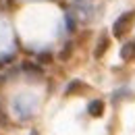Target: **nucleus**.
<instances>
[{"mask_svg": "<svg viewBox=\"0 0 135 135\" xmlns=\"http://www.w3.org/2000/svg\"><path fill=\"white\" fill-rule=\"evenodd\" d=\"M133 17H135V13L131 11V13L120 15V17L114 21V25H112V33H114V37H123V35L129 31V27H131V23H133Z\"/></svg>", "mask_w": 135, "mask_h": 135, "instance_id": "obj_1", "label": "nucleus"}, {"mask_svg": "<svg viewBox=\"0 0 135 135\" xmlns=\"http://www.w3.org/2000/svg\"><path fill=\"white\" fill-rule=\"evenodd\" d=\"M15 112H17L21 118H31V114H33V106L35 102L29 98V100H25V96H21V98H17L15 100Z\"/></svg>", "mask_w": 135, "mask_h": 135, "instance_id": "obj_2", "label": "nucleus"}, {"mask_svg": "<svg viewBox=\"0 0 135 135\" xmlns=\"http://www.w3.org/2000/svg\"><path fill=\"white\" fill-rule=\"evenodd\" d=\"M87 112L91 114V117H102L104 114V102L102 100H91L89 102V106H87Z\"/></svg>", "mask_w": 135, "mask_h": 135, "instance_id": "obj_3", "label": "nucleus"}, {"mask_svg": "<svg viewBox=\"0 0 135 135\" xmlns=\"http://www.w3.org/2000/svg\"><path fill=\"white\" fill-rule=\"evenodd\" d=\"M108 46H110L108 35H102L100 42H98V46H96V50H94V56H96V58H102V56H104V52L108 50Z\"/></svg>", "mask_w": 135, "mask_h": 135, "instance_id": "obj_4", "label": "nucleus"}, {"mask_svg": "<svg viewBox=\"0 0 135 135\" xmlns=\"http://www.w3.org/2000/svg\"><path fill=\"white\" fill-rule=\"evenodd\" d=\"M23 73H27L31 77H42V69L35 67L33 62H23Z\"/></svg>", "mask_w": 135, "mask_h": 135, "instance_id": "obj_5", "label": "nucleus"}, {"mask_svg": "<svg viewBox=\"0 0 135 135\" xmlns=\"http://www.w3.org/2000/svg\"><path fill=\"white\" fill-rule=\"evenodd\" d=\"M120 56H123V60H129V58H133V56H135V42L125 44V46H123V50H120Z\"/></svg>", "mask_w": 135, "mask_h": 135, "instance_id": "obj_6", "label": "nucleus"}, {"mask_svg": "<svg viewBox=\"0 0 135 135\" xmlns=\"http://www.w3.org/2000/svg\"><path fill=\"white\" fill-rule=\"evenodd\" d=\"M67 27H69V31H75V27H77V21L73 17V13H67Z\"/></svg>", "mask_w": 135, "mask_h": 135, "instance_id": "obj_7", "label": "nucleus"}, {"mask_svg": "<svg viewBox=\"0 0 135 135\" xmlns=\"http://www.w3.org/2000/svg\"><path fill=\"white\" fill-rule=\"evenodd\" d=\"M50 60H52V54H50V52H44V54L37 56V62H40V65H48Z\"/></svg>", "mask_w": 135, "mask_h": 135, "instance_id": "obj_8", "label": "nucleus"}, {"mask_svg": "<svg viewBox=\"0 0 135 135\" xmlns=\"http://www.w3.org/2000/svg\"><path fill=\"white\" fill-rule=\"evenodd\" d=\"M79 87H81V81H73V83L67 87V94H73V91H75V89H79Z\"/></svg>", "mask_w": 135, "mask_h": 135, "instance_id": "obj_9", "label": "nucleus"}, {"mask_svg": "<svg viewBox=\"0 0 135 135\" xmlns=\"http://www.w3.org/2000/svg\"><path fill=\"white\" fill-rule=\"evenodd\" d=\"M71 48H73V46H71V44H67V46H65V50H62V54H60V58H69V54H71Z\"/></svg>", "mask_w": 135, "mask_h": 135, "instance_id": "obj_10", "label": "nucleus"}, {"mask_svg": "<svg viewBox=\"0 0 135 135\" xmlns=\"http://www.w3.org/2000/svg\"><path fill=\"white\" fill-rule=\"evenodd\" d=\"M0 123H2V125L8 123V120H6V114H4V110H2V104H0Z\"/></svg>", "mask_w": 135, "mask_h": 135, "instance_id": "obj_11", "label": "nucleus"}, {"mask_svg": "<svg viewBox=\"0 0 135 135\" xmlns=\"http://www.w3.org/2000/svg\"><path fill=\"white\" fill-rule=\"evenodd\" d=\"M4 81H6V77H2V75H0V87H2V83H4Z\"/></svg>", "mask_w": 135, "mask_h": 135, "instance_id": "obj_12", "label": "nucleus"}, {"mask_svg": "<svg viewBox=\"0 0 135 135\" xmlns=\"http://www.w3.org/2000/svg\"><path fill=\"white\" fill-rule=\"evenodd\" d=\"M29 135H37V133H35V131H31V133H29Z\"/></svg>", "mask_w": 135, "mask_h": 135, "instance_id": "obj_13", "label": "nucleus"}]
</instances>
